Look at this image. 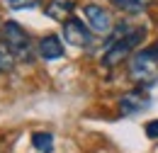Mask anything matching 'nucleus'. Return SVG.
<instances>
[{"instance_id": "nucleus-1", "label": "nucleus", "mask_w": 158, "mask_h": 153, "mask_svg": "<svg viewBox=\"0 0 158 153\" xmlns=\"http://www.w3.org/2000/svg\"><path fill=\"white\" fill-rule=\"evenodd\" d=\"M143 37H146V27L127 29V34H119V37L110 44V49H107V51H105V56H102V63L112 68V66L122 63L124 58L134 56V49L141 44V39H143Z\"/></svg>"}, {"instance_id": "nucleus-5", "label": "nucleus", "mask_w": 158, "mask_h": 153, "mask_svg": "<svg viewBox=\"0 0 158 153\" xmlns=\"http://www.w3.org/2000/svg\"><path fill=\"white\" fill-rule=\"evenodd\" d=\"M90 27L78 17H68L63 22V39L73 46H88L90 44Z\"/></svg>"}, {"instance_id": "nucleus-6", "label": "nucleus", "mask_w": 158, "mask_h": 153, "mask_svg": "<svg viewBox=\"0 0 158 153\" xmlns=\"http://www.w3.org/2000/svg\"><path fill=\"white\" fill-rule=\"evenodd\" d=\"M39 56L44 61H59L63 56V44L56 34H46L39 39Z\"/></svg>"}, {"instance_id": "nucleus-13", "label": "nucleus", "mask_w": 158, "mask_h": 153, "mask_svg": "<svg viewBox=\"0 0 158 153\" xmlns=\"http://www.w3.org/2000/svg\"><path fill=\"white\" fill-rule=\"evenodd\" d=\"M143 131H146L148 139H158V119H151V122L146 124V129H143Z\"/></svg>"}, {"instance_id": "nucleus-3", "label": "nucleus", "mask_w": 158, "mask_h": 153, "mask_svg": "<svg viewBox=\"0 0 158 153\" xmlns=\"http://www.w3.org/2000/svg\"><path fill=\"white\" fill-rule=\"evenodd\" d=\"M158 63V44L156 46H151V49H141V51H136L134 56H131V73H134V78H146L153 73V68H156Z\"/></svg>"}, {"instance_id": "nucleus-4", "label": "nucleus", "mask_w": 158, "mask_h": 153, "mask_svg": "<svg viewBox=\"0 0 158 153\" xmlns=\"http://www.w3.org/2000/svg\"><path fill=\"white\" fill-rule=\"evenodd\" d=\"M83 15H85V24L95 34H107L112 29V15L105 7H100V5H85L83 7Z\"/></svg>"}, {"instance_id": "nucleus-10", "label": "nucleus", "mask_w": 158, "mask_h": 153, "mask_svg": "<svg viewBox=\"0 0 158 153\" xmlns=\"http://www.w3.org/2000/svg\"><path fill=\"white\" fill-rule=\"evenodd\" d=\"M32 146L41 153H49L54 148V136L49 131H37V134H32Z\"/></svg>"}, {"instance_id": "nucleus-9", "label": "nucleus", "mask_w": 158, "mask_h": 153, "mask_svg": "<svg viewBox=\"0 0 158 153\" xmlns=\"http://www.w3.org/2000/svg\"><path fill=\"white\" fill-rule=\"evenodd\" d=\"M153 0H112V5L119 7V10H124V12H129V15H134V12H141L146 5H151Z\"/></svg>"}, {"instance_id": "nucleus-2", "label": "nucleus", "mask_w": 158, "mask_h": 153, "mask_svg": "<svg viewBox=\"0 0 158 153\" xmlns=\"http://www.w3.org/2000/svg\"><path fill=\"white\" fill-rule=\"evenodd\" d=\"M0 39H2V46L12 56L29 58V37H27V32L22 29L17 22H5L2 32H0Z\"/></svg>"}, {"instance_id": "nucleus-11", "label": "nucleus", "mask_w": 158, "mask_h": 153, "mask_svg": "<svg viewBox=\"0 0 158 153\" xmlns=\"http://www.w3.org/2000/svg\"><path fill=\"white\" fill-rule=\"evenodd\" d=\"M10 68H12V54L0 46V73H5V71H10Z\"/></svg>"}, {"instance_id": "nucleus-8", "label": "nucleus", "mask_w": 158, "mask_h": 153, "mask_svg": "<svg viewBox=\"0 0 158 153\" xmlns=\"http://www.w3.org/2000/svg\"><path fill=\"white\" fill-rule=\"evenodd\" d=\"M73 0H51L49 5H46V15L51 19H59V22H66L68 15H71V10H73Z\"/></svg>"}, {"instance_id": "nucleus-7", "label": "nucleus", "mask_w": 158, "mask_h": 153, "mask_svg": "<svg viewBox=\"0 0 158 153\" xmlns=\"http://www.w3.org/2000/svg\"><path fill=\"white\" fill-rule=\"evenodd\" d=\"M146 107H148V97L141 95V93H127L119 100V112L122 114H136Z\"/></svg>"}, {"instance_id": "nucleus-12", "label": "nucleus", "mask_w": 158, "mask_h": 153, "mask_svg": "<svg viewBox=\"0 0 158 153\" xmlns=\"http://www.w3.org/2000/svg\"><path fill=\"white\" fill-rule=\"evenodd\" d=\"M37 0H5V5L7 7H12V10H22V7H32Z\"/></svg>"}]
</instances>
